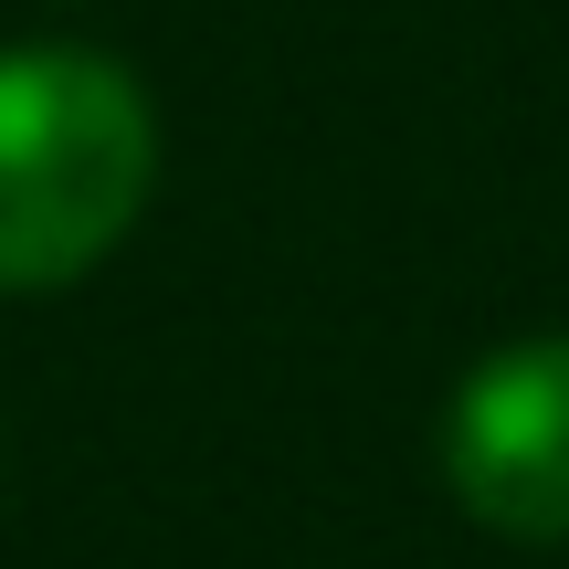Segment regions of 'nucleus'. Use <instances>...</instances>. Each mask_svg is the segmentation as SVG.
<instances>
[{"mask_svg": "<svg viewBox=\"0 0 569 569\" xmlns=\"http://www.w3.org/2000/svg\"><path fill=\"white\" fill-rule=\"evenodd\" d=\"M443 486L475 528L569 549V327H528L453 380Z\"/></svg>", "mask_w": 569, "mask_h": 569, "instance_id": "obj_2", "label": "nucleus"}, {"mask_svg": "<svg viewBox=\"0 0 569 569\" xmlns=\"http://www.w3.org/2000/svg\"><path fill=\"white\" fill-rule=\"evenodd\" d=\"M159 106L96 42H0V296H53L138 232Z\"/></svg>", "mask_w": 569, "mask_h": 569, "instance_id": "obj_1", "label": "nucleus"}]
</instances>
